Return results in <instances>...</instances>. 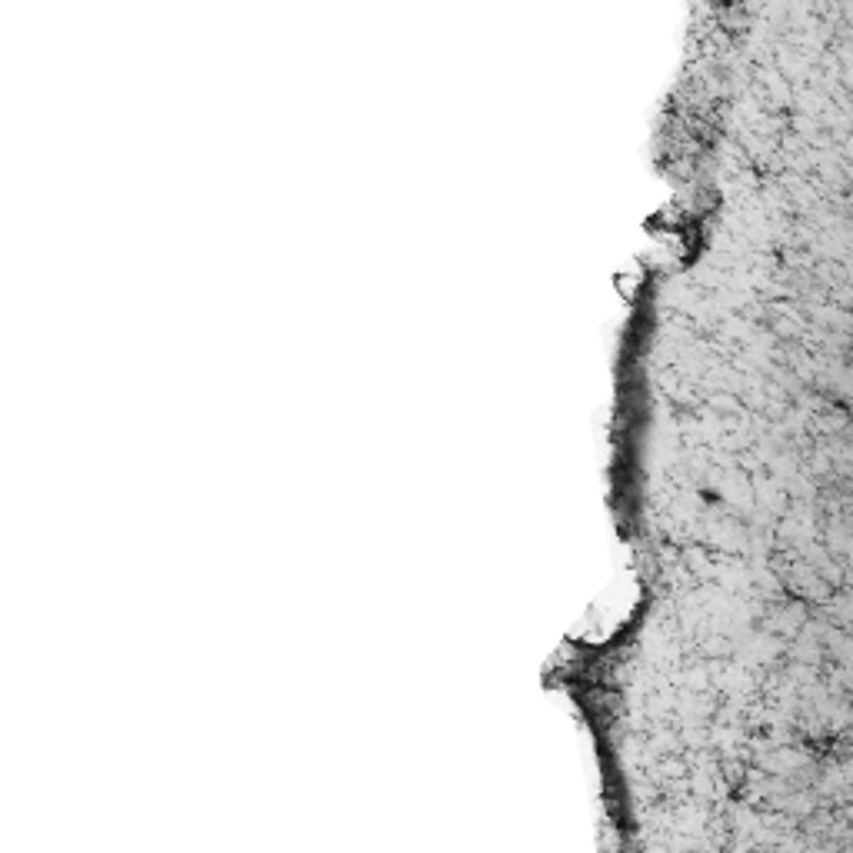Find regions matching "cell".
Returning <instances> with one entry per match:
<instances>
[]
</instances>
